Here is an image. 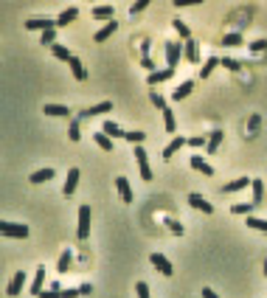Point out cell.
Wrapping results in <instances>:
<instances>
[{
	"instance_id": "cell-8",
	"label": "cell",
	"mask_w": 267,
	"mask_h": 298,
	"mask_svg": "<svg viewBox=\"0 0 267 298\" xmlns=\"http://www.w3.org/2000/svg\"><path fill=\"white\" fill-rule=\"evenodd\" d=\"M79 177H82V172H79L76 166H73V169H68V177H65V186H62V194H65V197H70V194L76 192Z\"/></svg>"
},
{
	"instance_id": "cell-31",
	"label": "cell",
	"mask_w": 267,
	"mask_h": 298,
	"mask_svg": "<svg viewBox=\"0 0 267 298\" xmlns=\"http://www.w3.org/2000/svg\"><path fill=\"white\" fill-rule=\"evenodd\" d=\"M51 51H53V56H56V59H62V62H70V59H73V53H70L65 45H59V43L53 45Z\"/></svg>"
},
{
	"instance_id": "cell-51",
	"label": "cell",
	"mask_w": 267,
	"mask_h": 298,
	"mask_svg": "<svg viewBox=\"0 0 267 298\" xmlns=\"http://www.w3.org/2000/svg\"><path fill=\"white\" fill-rule=\"evenodd\" d=\"M265 276H267V262H265Z\"/></svg>"
},
{
	"instance_id": "cell-17",
	"label": "cell",
	"mask_w": 267,
	"mask_h": 298,
	"mask_svg": "<svg viewBox=\"0 0 267 298\" xmlns=\"http://www.w3.org/2000/svg\"><path fill=\"white\" fill-rule=\"evenodd\" d=\"M68 65H70V73H73V79H79V82H85V79H87V70H85V65H82V59H79V56H73Z\"/></svg>"
},
{
	"instance_id": "cell-24",
	"label": "cell",
	"mask_w": 267,
	"mask_h": 298,
	"mask_svg": "<svg viewBox=\"0 0 267 298\" xmlns=\"http://www.w3.org/2000/svg\"><path fill=\"white\" fill-rule=\"evenodd\" d=\"M250 189H253V205H262L265 202V183L262 180H253Z\"/></svg>"
},
{
	"instance_id": "cell-27",
	"label": "cell",
	"mask_w": 267,
	"mask_h": 298,
	"mask_svg": "<svg viewBox=\"0 0 267 298\" xmlns=\"http://www.w3.org/2000/svg\"><path fill=\"white\" fill-rule=\"evenodd\" d=\"M163 124H166V132H177V124H174V113H172V107H169V104L163 107Z\"/></svg>"
},
{
	"instance_id": "cell-34",
	"label": "cell",
	"mask_w": 267,
	"mask_h": 298,
	"mask_svg": "<svg viewBox=\"0 0 267 298\" xmlns=\"http://www.w3.org/2000/svg\"><path fill=\"white\" fill-rule=\"evenodd\" d=\"M219 45H225V48H236V45H242V34H236V31H233V34H225Z\"/></svg>"
},
{
	"instance_id": "cell-9",
	"label": "cell",
	"mask_w": 267,
	"mask_h": 298,
	"mask_svg": "<svg viewBox=\"0 0 267 298\" xmlns=\"http://www.w3.org/2000/svg\"><path fill=\"white\" fill-rule=\"evenodd\" d=\"M189 202H191V208H197V211H203V214H214V205L203 197V194H197V192H191L189 194Z\"/></svg>"
},
{
	"instance_id": "cell-20",
	"label": "cell",
	"mask_w": 267,
	"mask_h": 298,
	"mask_svg": "<svg viewBox=\"0 0 267 298\" xmlns=\"http://www.w3.org/2000/svg\"><path fill=\"white\" fill-rule=\"evenodd\" d=\"M183 56H186L189 62H200V56H197V43H194V40H186V43H183Z\"/></svg>"
},
{
	"instance_id": "cell-5",
	"label": "cell",
	"mask_w": 267,
	"mask_h": 298,
	"mask_svg": "<svg viewBox=\"0 0 267 298\" xmlns=\"http://www.w3.org/2000/svg\"><path fill=\"white\" fill-rule=\"evenodd\" d=\"M149 262H152V267H155L158 273H163V276H172V273H174L172 262H169L163 253H152V256H149Z\"/></svg>"
},
{
	"instance_id": "cell-12",
	"label": "cell",
	"mask_w": 267,
	"mask_h": 298,
	"mask_svg": "<svg viewBox=\"0 0 267 298\" xmlns=\"http://www.w3.org/2000/svg\"><path fill=\"white\" fill-rule=\"evenodd\" d=\"M76 17H79V9H76V6H68L65 11H59V17H56V28L70 26V23H73Z\"/></svg>"
},
{
	"instance_id": "cell-15",
	"label": "cell",
	"mask_w": 267,
	"mask_h": 298,
	"mask_svg": "<svg viewBox=\"0 0 267 298\" xmlns=\"http://www.w3.org/2000/svg\"><path fill=\"white\" fill-rule=\"evenodd\" d=\"M183 144H186V138H180V135H174V138L169 141V147L163 149V160H172L174 155H177V149H180Z\"/></svg>"
},
{
	"instance_id": "cell-1",
	"label": "cell",
	"mask_w": 267,
	"mask_h": 298,
	"mask_svg": "<svg viewBox=\"0 0 267 298\" xmlns=\"http://www.w3.org/2000/svg\"><path fill=\"white\" fill-rule=\"evenodd\" d=\"M0 237H9V239H26L28 228L20 225V222H0Z\"/></svg>"
},
{
	"instance_id": "cell-33",
	"label": "cell",
	"mask_w": 267,
	"mask_h": 298,
	"mask_svg": "<svg viewBox=\"0 0 267 298\" xmlns=\"http://www.w3.org/2000/svg\"><path fill=\"white\" fill-rule=\"evenodd\" d=\"M70 262H73V256H70V250H65V253L59 256V262H56V270H59V273H68V270H70Z\"/></svg>"
},
{
	"instance_id": "cell-47",
	"label": "cell",
	"mask_w": 267,
	"mask_h": 298,
	"mask_svg": "<svg viewBox=\"0 0 267 298\" xmlns=\"http://www.w3.org/2000/svg\"><path fill=\"white\" fill-rule=\"evenodd\" d=\"M200 296H203V298H219L211 287H203V290H200Z\"/></svg>"
},
{
	"instance_id": "cell-16",
	"label": "cell",
	"mask_w": 267,
	"mask_h": 298,
	"mask_svg": "<svg viewBox=\"0 0 267 298\" xmlns=\"http://www.w3.org/2000/svg\"><path fill=\"white\" fill-rule=\"evenodd\" d=\"M43 113H45V115H53V118H68L70 110H68L65 104H45Z\"/></svg>"
},
{
	"instance_id": "cell-36",
	"label": "cell",
	"mask_w": 267,
	"mask_h": 298,
	"mask_svg": "<svg viewBox=\"0 0 267 298\" xmlns=\"http://www.w3.org/2000/svg\"><path fill=\"white\" fill-rule=\"evenodd\" d=\"M256 208V205H253V202H236V205H233V214H245V217H250V211Z\"/></svg>"
},
{
	"instance_id": "cell-32",
	"label": "cell",
	"mask_w": 267,
	"mask_h": 298,
	"mask_svg": "<svg viewBox=\"0 0 267 298\" xmlns=\"http://www.w3.org/2000/svg\"><path fill=\"white\" fill-rule=\"evenodd\" d=\"M245 225H248V228H253V231H265V234H267V219L248 217V219H245Z\"/></svg>"
},
{
	"instance_id": "cell-39",
	"label": "cell",
	"mask_w": 267,
	"mask_h": 298,
	"mask_svg": "<svg viewBox=\"0 0 267 298\" xmlns=\"http://www.w3.org/2000/svg\"><path fill=\"white\" fill-rule=\"evenodd\" d=\"M40 43L43 45H56V28H51V31H43V37H40Z\"/></svg>"
},
{
	"instance_id": "cell-48",
	"label": "cell",
	"mask_w": 267,
	"mask_h": 298,
	"mask_svg": "<svg viewBox=\"0 0 267 298\" xmlns=\"http://www.w3.org/2000/svg\"><path fill=\"white\" fill-rule=\"evenodd\" d=\"M250 48H253V51H265L267 43H265V40H256V43H250Z\"/></svg>"
},
{
	"instance_id": "cell-7",
	"label": "cell",
	"mask_w": 267,
	"mask_h": 298,
	"mask_svg": "<svg viewBox=\"0 0 267 298\" xmlns=\"http://www.w3.org/2000/svg\"><path fill=\"white\" fill-rule=\"evenodd\" d=\"M90 234V205H79V239H87Z\"/></svg>"
},
{
	"instance_id": "cell-35",
	"label": "cell",
	"mask_w": 267,
	"mask_h": 298,
	"mask_svg": "<svg viewBox=\"0 0 267 298\" xmlns=\"http://www.w3.org/2000/svg\"><path fill=\"white\" fill-rule=\"evenodd\" d=\"M40 298H65V290H62L59 284H53L51 290H43V293H40Z\"/></svg>"
},
{
	"instance_id": "cell-43",
	"label": "cell",
	"mask_w": 267,
	"mask_h": 298,
	"mask_svg": "<svg viewBox=\"0 0 267 298\" xmlns=\"http://www.w3.org/2000/svg\"><path fill=\"white\" fill-rule=\"evenodd\" d=\"M149 99H152V104H155L158 110H163V107H166V99L160 96V93H155V90H152V96H149Z\"/></svg>"
},
{
	"instance_id": "cell-3",
	"label": "cell",
	"mask_w": 267,
	"mask_h": 298,
	"mask_svg": "<svg viewBox=\"0 0 267 298\" xmlns=\"http://www.w3.org/2000/svg\"><path fill=\"white\" fill-rule=\"evenodd\" d=\"M180 56H183V45L180 43H166V65H169V70L177 68Z\"/></svg>"
},
{
	"instance_id": "cell-30",
	"label": "cell",
	"mask_w": 267,
	"mask_h": 298,
	"mask_svg": "<svg viewBox=\"0 0 267 298\" xmlns=\"http://www.w3.org/2000/svg\"><path fill=\"white\" fill-rule=\"evenodd\" d=\"M93 141L104 149V152H112V138H110V135H104V132H96V135H93Z\"/></svg>"
},
{
	"instance_id": "cell-13",
	"label": "cell",
	"mask_w": 267,
	"mask_h": 298,
	"mask_svg": "<svg viewBox=\"0 0 267 298\" xmlns=\"http://www.w3.org/2000/svg\"><path fill=\"white\" fill-rule=\"evenodd\" d=\"M115 28H118V23H115V20H110L107 26H102V28L93 34V43H104V40H110V34H115Z\"/></svg>"
},
{
	"instance_id": "cell-28",
	"label": "cell",
	"mask_w": 267,
	"mask_h": 298,
	"mask_svg": "<svg viewBox=\"0 0 267 298\" xmlns=\"http://www.w3.org/2000/svg\"><path fill=\"white\" fill-rule=\"evenodd\" d=\"M216 65H219V59H216V56H208L206 65L200 68V79H208V76H211V70H214Z\"/></svg>"
},
{
	"instance_id": "cell-21",
	"label": "cell",
	"mask_w": 267,
	"mask_h": 298,
	"mask_svg": "<svg viewBox=\"0 0 267 298\" xmlns=\"http://www.w3.org/2000/svg\"><path fill=\"white\" fill-rule=\"evenodd\" d=\"M43 284H45V270L40 267V270H37V276H34V281H31V290H28V293L40 298V293H43Z\"/></svg>"
},
{
	"instance_id": "cell-46",
	"label": "cell",
	"mask_w": 267,
	"mask_h": 298,
	"mask_svg": "<svg viewBox=\"0 0 267 298\" xmlns=\"http://www.w3.org/2000/svg\"><path fill=\"white\" fill-rule=\"evenodd\" d=\"M135 293H138V298H152V296H149V287L144 284V281H138V284H135Z\"/></svg>"
},
{
	"instance_id": "cell-23",
	"label": "cell",
	"mask_w": 267,
	"mask_h": 298,
	"mask_svg": "<svg viewBox=\"0 0 267 298\" xmlns=\"http://www.w3.org/2000/svg\"><path fill=\"white\" fill-rule=\"evenodd\" d=\"M112 14H115V9H112V6H93V17H96V20H107V23H110Z\"/></svg>"
},
{
	"instance_id": "cell-44",
	"label": "cell",
	"mask_w": 267,
	"mask_h": 298,
	"mask_svg": "<svg viewBox=\"0 0 267 298\" xmlns=\"http://www.w3.org/2000/svg\"><path fill=\"white\" fill-rule=\"evenodd\" d=\"M149 6V0H138V3H132V9H129V14H141V11Z\"/></svg>"
},
{
	"instance_id": "cell-37",
	"label": "cell",
	"mask_w": 267,
	"mask_h": 298,
	"mask_svg": "<svg viewBox=\"0 0 267 298\" xmlns=\"http://www.w3.org/2000/svg\"><path fill=\"white\" fill-rule=\"evenodd\" d=\"M172 26H174V31H177V34H180L183 40H191V31H189V26H186L183 20H174Z\"/></svg>"
},
{
	"instance_id": "cell-19",
	"label": "cell",
	"mask_w": 267,
	"mask_h": 298,
	"mask_svg": "<svg viewBox=\"0 0 267 298\" xmlns=\"http://www.w3.org/2000/svg\"><path fill=\"white\" fill-rule=\"evenodd\" d=\"M189 163H191V169H197V172H203L206 177H211V175H214V169L208 166V163H206L203 158H200V155H191V160H189Z\"/></svg>"
},
{
	"instance_id": "cell-22",
	"label": "cell",
	"mask_w": 267,
	"mask_h": 298,
	"mask_svg": "<svg viewBox=\"0 0 267 298\" xmlns=\"http://www.w3.org/2000/svg\"><path fill=\"white\" fill-rule=\"evenodd\" d=\"M191 90H194V82L189 79V82H183L180 88L174 90V93H172V99H174V101H183L186 96H191Z\"/></svg>"
},
{
	"instance_id": "cell-25",
	"label": "cell",
	"mask_w": 267,
	"mask_h": 298,
	"mask_svg": "<svg viewBox=\"0 0 267 298\" xmlns=\"http://www.w3.org/2000/svg\"><path fill=\"white\" fill-rule=\"evenodd\" d=\"M102 132H104V135H110V138H124V130H121L118 124H112L110 118H107V121H104Z\"/></svg>"
},
{
	"instance_id": "cell-6",
	"label": "cell",
	"mask_w": 267,
	"mask_h": 298,
	"mask_svg": "<svg viewBox=\"0 0 267 298\" xmlns=\"http://www.w3.org/2000/svg\"><path fill=\"white\" fill-rule=\"evenodd\" d=\"M26 28H28V31H51V28H56V20L31 17V20H26Z\"/></svg>"
},
{
	"instance_id": "cell-40",
	"label": "cell",
	"mask_w": 267,
	"mask_h": 298,
	"mask_svg": "<svg viewBox=\"0 0 267 298\" xmlns=\"http://www.w3.org/2000/svg\"><path fill=\"white\" fill-rule=\"evenodd\" d=\"M124 138H127L129 144H135V147H141V141L147 138V135H144V132H124Z\"/></svg>"
},
{
	"instance_id": "cell-4",
	"label": "cell",
	"mask_w": 267,
	"mask_h": 298,
	"mask_svg": "<svg viewBox=\"0 0 267 298\" xmlns=\"http://www.w3.org/2000/svg\"><path fill=\"white\" fill-rule=\"evenodd\" d=\"M110 110H112V101L93 104V107H87V110H82V113H79V121H85V118H96V115H104V113H110Z\"/></svg>"
},
{
	"instance_id": "cell-10",
	"label": "cell",
	"mask_w": 267,
	"mask_h": 298,
	"mask_svg": "<svg viewBox=\"0 0 267 298\" xmlns=\"http://www.w3.org/2000/svg\"><path fill=\"white\" fill-rule=\"evenodd\" d=\"M23 287H26V273L17 270L14 276H11V281H9V287H6V293L14 298V296H20V290H23Z\"/></svg>"
},
{
	"instance_id": "cell-42",
	"label": "cell",
	"mask_w": 267,
	"mask_h": 298,
	"mask_svg": "<svg viewBox=\"0 0 267 298\" xmlns=\"http://www.w3.org/2000/svg\"><path fill=\"white\" fill-rule=\"evenodd\" d=\"M68 138H70V141H79V138H82V132H79V121H70Z\"/></svg>"
},
{
	"instance_id": "cell-29",
	"label": "cell",
	"mask_w": 267,
	"mask_h": 298,
	"mask_svg": "<svg viewBox=\"0 0 267 298\" xmlns=\"http://www.w3.org/2000/svg\"><path fill=\"white\" fill-rule=\"evenodd\" d=\"M219 144H222V130H214L211 135H208V152H216L219 149Z\"/></svg>"
},
{
	"instance_id": "cell-26",
	"label": "cell",
	"mask_w": 267,
	"mask_h": 298,
	"mask_svg": "<svg viewBox=\"0 0 267 298\" xmlns=\"http://www.w3.org/2000/svg\"><path fill=\"white\" fill-rule=\"evenodd\" d=\"M51 177H53V169H37V172L28 177V180H31V183H48Z\"/></svg>"
},
{
	"instance_id": "cell-50",
	"label": "cell",
	"mask_w": 267,
	"mask_h": 298,
	"mask_svg": "<svg viewBox=\"0 0 267 298\" xmlns=\"http://www.w3.org/2000/svg\"><path fill=\"white\" fill-rule=\"evenodd\" d=\"M90 290H93L90 284H79V296H90Z\"/></svg>"
},
{
	"instance_id": "cell-2",
	"label": "cell",
	"mask_w": 267,
	"mask_h": 298,
	"mask_svg": "<svg viewBox=\"0 0 267 298\" xmlns=\"http://www.w3.org/2000/svg\"><path fill=\"white\" fill-rule=\"evenodd\" d=\"M132 155H135V160H138L141 177H144V180L149 183V180H152L155 175H152V169H149V155H147V149H144V147H135V149H132Z\"/></svg>"
},
{
	"instance_id": "cell-11",
	"label": "cell",
	"mask_w": 267,
	"mask_h": 298,
	"mask_svg": "<svg viewBox=\"0 0 267 298\" xmlns=\"http://www.w3.org/2000/svg\"><path fill=\"white\" fill-rule=\"evenodd\" d=\"M115 189H118V194H121V200H124V202H132V200H135L132 186H129L127 177H115Z\"/></svg>"
},
{
	"instance_id": "cell-18",
	"label": "cell",
	"mask_w": 267,
	"mask_h": 298,
	"mask_svg": "<svg viewBox=\"0 0 267 298\" xmlns=\"http://www.w3.org/2000/svg\"><path fill=\"white\" fill-rule=\"evenodd\" d=\"M174 76V70H169V68H163V70H155V73H149V85H160V82H169Z\"/></svg>"
},
{
	"instance_id": "cell-49",
	"label": "cell",
	"mask_w": 267,
	"mask_h": 298,
	"mask_svg": "<svg viewBox=\"0 0 267 298\" xmlns=\"http://www.w3.org/2000/svg\"><path fill=\"white\" fill-rule=\"evenodd\" d=\"M141 65H144L147 70H152V73H155V65H152V59H149V56H144V59H141Z\"/></svg>"
},
{
	"instance_id": "cell-38",
	"label": "cell",
	"mask_w": 267,
	"mask_h": 298,
	"mask_svg": "<svg viewBox=\"0 0 267 298\" xmlns=\"http://www.w3.org/2000/svg\"><path fill=\"white\" fill-rule=\"evenodd\" d=\"M186 144H189L191 149H203V147H208L206 135H194V138H186Z\"/></svg>"
},
{
	"instance_id": "cell-41",
	"label": "cell",
	"mask_w": 267,
	"mask_h": 298,
	"mask_svg": "<svg viewBox=\"0 0 267 298\" xmlns=\"http://www.w3.org/2000/svg\"><path fill=\"white\" fill-rule=\"evenodd\" d=\"M219 65H222V68H228V70H242V62L228 59V56H222V59H219Z\"/></svg>"
},
{
	"instance_id": "cell-14",
	"label": "cell",
	"mask_w": 267,
	"mask_h": 298,
	"mask_svg": "<svg viewBox=\"0 0 267 298\" xmlns=\"http://www.w3.org/2000/svg\"><path fill=\"white\" fill-rule=\"evenodd\" d=\"M250 183H253V180H250V177H236V180H231V183H225V186H222V192H225V194L242 192V189H248Z\"/></svg>"
},
{
	"instance_id": "cell-45",
	"label": "cell",
	"mask_w": 267,
	"mask_h": 298,
	"mask_svg": "<svg viewBox=\"0 0 267 298\" xmlns=\"http://www.w3.org/2000/svg\"><path fill=\"white\" fill-rule=\"evenodd\" d=\"M166 225H169V231H172V234H177V237L183 234V225L177 222V219H166Z\"/></svg>"
}]
</instances>
